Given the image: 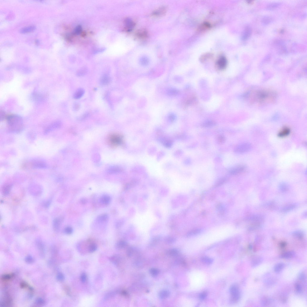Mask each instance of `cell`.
I'll return each mask as SVG.
<instances>
[{
    "label": "cell",
    "instance_id": "obj_32",
    "mask_svg": "<svg viewBox=\"0 0 307 307\" xmlns=\"http://www.w3.org/2000/svg\"><path fill=\"white\" fill-rule=\"evenodd\" d=\"M109 216L107 215L104 214L99 216L98 219V220L101 221H105L107 220Z\"/></svg>",
    "mask_w": 307,
    "mask_h": 307
},
{
    "label": "cell",
    "instance_id": "obj_19",
    "mask_svg": "<svg viewBox=\"0 0 307 307\" xmlns=\"http://www.w3.org/2000/svg\"><path fill=\"white\" fill-rule=\"evenodd\" d=\"M251 33V30L249 27L248 26L245 30L242 36L244 40H246L249 37Z\"/></svg>",
    "mask_w": 307,
    "mask_h": 307
},
{
    "label": "cell",
    "instance_id": "obj_36",
    "mask_svg": "<svg viewBox=\"0 0 307 307\" xmlns=\"http://www.w3.org/2000/svg\"><path fill=\"white\" fill-rule=\"evenodd\" d=\"M56 278L57 280L60 281H63L65 279L64 276L62 273H59L57 274Z\"/></svg>",
    "mask_w": 307,
    "mask_h": 307
},
{
    "label": "cell",
    "instance_id": "obj_18",
    "mask_svg": "<svg viewBox=\"0 0 307 307\" xmlns=\"http://www.w3.org/2000/svg\"><path fill=\"white\" fill-rule=\"evenodd\" d=\"M216 125V123L213 121L208 120L203 123L202 124V127L205 128H208L212 127Z\"/></svg>",
    "mask_w": 307,
    "mask_h": 307
},
{
    "label": "cell",
    "instance_id": "obj_4",
    "mask_svg": "<svg viewBox=\"0 0 307 307\" xmlns=\"http://www.w3.org/2000/svg\"><path fill=\"white\" fill-rule=\"evenodd\" d=\"M230 292L231 295L232 302H238L240 298V294L239 288L236 285H233L230 289Z\"/></svg>",
    "mask_w": 307,
    "mask_h": 307
},
{
    "label": "cell",
    "instance_id": "obj_50",
    "mask_svg": "<svg viewBox=\"0 0 307 307\" xmlns=\"http://www.w3.org/2000/svg\"><path fill=\"white\" fill-rule=\"evenodd\" d=\"M249 248L250 249H252V246H251V245H250V246H249Z\"/></svg>",
    "mask_w": 307,
    "mask_h": 307
},
{
    "label": "cell",
    "instance_id": "obj_25",
    "mask_svg": "<svg viewBox=\"0 0 307 307\" xmlns=\"http://www.w3.org/2000/svg\"><path fill=\"white\" fill-rule=\"evenodd\" d=\"M120 257L117 255H114L110 258V260L111 262L114 264L117 265L119 263L120 261Z\"/></svg>",
    "mask_w": 307,
    "mask_h": 307
},
{
    "label": "cell",
    "instance_id": "obj_1",
    "mask_svg": "<svg viewBox=\"0 0 307 307\" xmlns=\"http://www.w3.org/2000/svg\"><path fill=\"white\" fill-rule=\"evenodd\" d=\"M276 97V93L267 89H259L251 93L250 99L253 103L266 104L274 102Z\"/></svg>",
    "mask_w": 307,
    "mask_h": 307
},
{
    "label": "cell",
    "instance_id": "obj_16",
    "mask_svg": "<svg viewBox=\"0 0 307 307\" xmlns=\"http://www.w3.org/2000/svg\"><path fill=\"white\" fill-rule=\"evenodd\" d=\"M33 166L35 168H46V164L44 162L41 161H35L33 163Z\"/></svg>",
    "mask_w": 307,
    "mask_h": 307
},
{
    "label": "cell",
    "instance_id": "obj_37",
    "mask_svg": "<svg viewBox=\"0 0 307 307\" xmlns=\"http://www.w3.org/2000/svg\"><path fill=\"white\" fill-rule=\"evenodd\" d=\"M225 138L223 135L219 136L217 138V141L219 143H223L225 141Z\"/></svg>",
    "mask_w": 307,
    "mask_h": 307
},
{
    "label": "cell",
    "instance_id": "obj_26",
    "mask_svg": "<svg viewBox=\"0 0 307 307\" xmlns=\"http://www.w3.org/2000/svg\"><path fill=\"white\" fill-rule=\"evenodd\" d=\"M87 70L86 68L80 69L76 73V75L78 77H82L86 75L87 73Z\"/></svg>",
    "mask_w": 307,
    "mask_h": 307
},
{
    "label": "cell",
    "instance_id": "obj_8",
    "mask_svg": "<svg viewBox=\"0 0 307 307\" xmlns=\"http://www.w3.org/2000/svg\"><path fill=\"white\" fill-rule=\"evenodd\" d=\"M227 64V61L226 58L224 56L220 57L217 61V66L220 69L223 70L225 69L226 68Z\"/></svg>",
    "mask_w": 307,
    "mask_h": 307
},
{
    "label": "cell",
    "instance_id": "obj_30",
    "mask_svg": "<svg viewBox=\"0 0 307 307\" xmlns=\"http://www.w3.org/2000/svg\"><path fill=\"white\" fill-rule=\"evenodd\" d=\"M211 27L210 24L208 23H205L203 24L200 28V29L201 30H204L207 29Z\"/></svg>",
    "mask_w": 307,
    "mask_h": 307
},
{
    "label": "cell",
    "instance_id": "obj_13",
    "mask_svg": "<svg viewBox=\"0 0 307 307\" xmlns=\"http://www.w3.org/2000/svg\"><path fill=\"white\" fill-rule=\"evenodd\" d=\"M296 256V253L293 251H289L283 253L281 257L284 259H289L294 258Z\"/></svg>",
    "mask_w": 307,
    "mask_h": 307
},
{
    "label": "cell",
    "instance_id": "obj_47",
    "mask_svg": "<svg viewBox=\"0 0 307 307\" xmlns=\"http://www.w3.org/2000/svg\"><path fill=\"white\" fill-rule=\"evenodd\" d=\"M54 224V225H55V227L56 228L58 226L59 224V221L57 220H56Z\"/></svg>",
    "mask_w": 307,
    "mask_h": 307
},
{
    "label": "cell",
    "instance_id": "obj_23",
    "mask_svg": "<svg viewBox=\"0 0 307 307\" xmlns=\"http://www.w3.org/2000/svg\"><path fill=\"white\" fill-rule=\"evenodd\" d=\"M201 261L204 264L207 265H210L213 262V260L211 258L207 257H203L201 259Z\"/></svg>",
    "mask_w": 307,
    "mask_h": 307
},
{
    "label": "cell",
    "instance_id": "obj_9",
    "mask_svg": "<svg viewBox=\"0 0 307 307\" xmlns=\"http://www.w3.org/2000/svg\"><path fill=\"white\" fill-rule=\"evenodd\" d=\"M137 38L140 39H144L147 38L148 36V33L146 30L141 29L137 31L135 34Z\"/></svg>",
    "mask_w": 307,
    "mask_h": 307
},
{
    "label": "cell",
    "instance_id": "obj_7",
    "mask_svg": "<svg viewBox=\"0 0 307 307\" xmlns=\"http://www.w3.org/2000/svg\"><path fill=\"white\" fill-rule=\"evenodd\" d=\"M167 8L163 6L158 8L152 12V15L154 17H159L162 16L166 13L167 11Z\"/></svg>",
    "mask_w": 307,
    "mask_h": 307
},
{
    "label": "cell",
    "instance_id": "obj_42",
    "mask_svg": "<svg viewBox=\"0 0 307 307\" xmlns=\"http://www.w3.org/2000/svg\"><path fill=\"white\" fill-rule=\"evenodd\" d=\"M20 287L22 289H25V288H28L29 289L30 287L26 282H22L21 283Z\"/></svg>",
    "mask_w": 307,
    "mask_h": 307
},
{
    "label": "cell",
    "instance_id": "obj_38",
    "mask_svg": "<svg viewBox=\"0 0 307 307\" xmlns=\"http://www.w3.org/2000/svg\"><path fill=\"white\" fill-rule=\"evenodd\" d=\"M80 280L82 282H85L87 280V275L86 273L83 272L81 274L80 276Z\"/></svg>",
    "mask_w": 307,
    "mask_h": 307
},
{
    "label": "cell",
    "instance_id": "obj_43",
    "mask_svg": "<svg viewBox=\"0 0 307 307\" xmlns=\"http://www.w3.org/2000/svg\"><path fill=\"white\" fill-rule=\"evenodd\" d=\"M207 296V293L205 292H203L201 293L200 295V299L202 300H203L206 298Z\"/></svg>",
    "mask_w": 307,
    "mask_h": 307
},
{
    "label": "cell",
    "instance_id": "obj_24",
    "mask_svg": "<svg viewBox=\"0 0 307 307\" xmlns=\"http://www.w3.org/2000/svg\"><path fill=\"white\" fill-rule=\"evenodd\" d=\"M135 23L132 21L128 20L126 21V27L128 31H131L135 26Z\"/></svg>",
    "mask_w": 307,
    "mask_h": 307
},
{
    "label": "cell",
    "instance_id": "obj_27",
    "mask_svg": "<svg viewBox=\"0 0 307 307\" xmlns=\"http://www.w3.org/2000/svg\"><path fill=\"white\" fill-rule=\"evenodd\" d=\"M126 245V243L125 242L123 241H119L116 244V247L117 249H121L125 247Z\"/></svg>",
    "mask_w": 307,
    "mask_h": 307
},
{
    "label": "cell",
    "instance_id": "obj_21",
    "mask_svg": "<svg viewBox=\"0 0 307 307\" xmlns=\"http://www.w3.org/2000/svg\"><path fill=\"white\" fill-rule=\"evenodd\" d=\"M170 295V292L168 291L163 290L160 292L159 296L161 299H165L167 298Z\"/></svg>",
    "mask_w": 307,
    "mask_h": 307
},
{
    "label": "cell",
    "instance_id": "obj_14",
    "mask_svg": "<svg viewBox=\"0 0 307 307\" xmlns=\"http://www.w3.org/2000/svg\"><path fill=\"white\" fill-rule=\"evenodd\" d=\"M36 29L35 26H31L26 27L21 29L20 32L21 33L23 34L30 33V32H33L36 30Z\"/></svg>",
    "mask_w": 307,
    "mask_h": 307
},
{
    "label": "cell",
    "instance_id": "obj_2",
    "mask_svg": "<svg viewBox=\"0 0 307 307\" xmlns=\"http://www.w3.org/2000/svg\"><path fill=\"white\" fill-rule=\"evenodd\" d=\"M9 127L14 132H19L23 128V122L20 117L16 115H11L7 118Z\"/></svg>",
    "mask_w": 307,
    "mask_h": 307
},
{
    "label": "cell",
    "instance_id": "obj_44",
    "mask_svg": "<svg viewBox=\"0 0 307 307\" xmlns=\"http://www.w3.org/2000/svg\"><path fill=\"white\" fill-rule=\"evenodd\" d=\"M80 104L78 103H76L73 107V109L75 111H78L80 109Z\"/></svg>",
    "mask_w": 307,
    "mask_h": 307
},
{
    "label": "cell",
    "instance_id": "obj_10",
    "mask_svg": "<svg viewBox=\"0 0 307 307\" xmlns=\"http://www.w3.org/2000/svg\"><path fill=\"white\" fill-rule=\"evenodd\" d=\"M111 78L109 76L105 74L102 76L100 80V83L102 86L107 85L111 82Z\"/></svg>",
    "mask_w": 307,
    "mask_h": 307
},
{
    "label": "cell",
    "instance_id": "obj_5",
    "mask_svg": "<svg viewBox=\"0 0 307 307\" xmlns=\"http://www.w3.org/2000/svg\"><path fill=\"white\" fill-rule=\"evenodd\" d=\"M109 143L113 146H115L119 144L121 141L120 137L117 135L113 134L110 135L108 139Z\"/></svg>",
    "mask_w": 307,
    "mask_h": 307
},
{
    "label": "cell",
    "instance_id": "obj_6",
    "mask_svg": "<svg viewBox=\"0 0 307 307\" xmlns=\"http://www.w3.org/2000/svg\"><path fill=\"white\" fill-rule=\"evenodd\" d=\"M246 168V167L244 165L237 166L230 170L229 173L233 175H238L243 172Z\"/></svg>",
    "mask_w": 307,
    "mask_h": 307
},
{
    "label": "cell",
    "instance_id": "obj_20",
    "mask_svg": "<svg viewBox=\"0 0 307 307\" xmlns=\"http://www.w3.org/2000/svg\"><path fill=\"white\" fill-rule=\"evenodd\" d=\"M111 199L110 196L105 195L101 197V201L103 204L107 205L111 202Z\"/></svg>",
    "mask_w": 307,
    "mask_h": 307
},
{
    "label": "cell",
    "instance_id": "obj_46",
    "mask_svg": "<svg viewBox=\"0 0 307 307\" xmlns=\"http://www.w3.org/2000/svg\"><path fill=\"white\" fill-rule=\"evenodd\" d=\"M81 27L78 26L75 32L77 34H78V33H79L81 32Z\"/></svg>",
    "mask_w": 307,
    "mask_h": 307
},
{
    "label": "cell",
    "instance_id": "obj_28",
    "mask_svg": "<svg viewBox=\"0 0 307 307\" xmlns=\"http://www.w3.org/2000/svg\"><path fill=\"white\" fill-rule=\"evenodd\" d=\"M97 246L95 244L93 243L91 244L89 248V251L90 253H92L95 251L97 249Z\"/></svg>",
    "mask_w": 307,
    "mask_h": 307
},
{
    "label": "cell",
    "instance_id": "obj_34",
    "mask_svg": "<svg viewBox=\"0 0 307 307\" xmlns=\"http://www.w3.org/2000/svg\"><path fill=\"white\" fill-rule=\"evenodd\" d=\"M279 5V4L278 3H273L268 5L267 8L269 9H274L278 6Z\"/></svg>",
    "mask_w": 307,
    "mask_h": 307
},
{
    "label": "cell",
    "instance_id": "obj_41",
    "mask_svg": "<svg viewBox=\"0 0 307 307\" xmlns=\"http://www.w3.org/2000/svg\"><path fill=\"white\" fill-rule=\"evenodd\" d=\"M296 290L297 292L301 293L302 291V287L300 284L299 283H296L295 285Z\"/></svg>",
    "mask_w": 307,
    "mask_h": 307
},
{
    "label": "cell",
    "instance_id": "obj_15",
    "mask_svg": "<svg viewBox=\"0 0 307 307\" xmlns=\"http://www.w3.org/2000/svg\"><path fill=\"white\" fill-rule=\"evenodd\" d=\"M263 259L260 256L256 257L254 258V259L252 260L251 265L252 267H256L258 266L261 263Z\"/></svg>",
    "mask_w": 307,
    "mask_h": 307
},
{
    "label": "cell",
    "instance_id": "obj_22",
    "mask_svg": "<svg viewBox=\"0 0 307 307\" xmlns=\"http://www.w3.org/2000/svg\"><path fill=\"white\" fill-rule=\"evenodd\" d=\"M14 276V274H5L2 276L1 277V280L4 281H9L13 278Z\"/></svg>",
    "mask_w": 307,
    "mask_h": 307
},
{
    "label": "cell",
    "instance_id": "obj_3",
    "mask_svg": "<svg viewBox=\"0 0 307 307\" xmlns=\"http://www.w3.org/2000/svg\"><path fill=\"white\" fill-rule=\"evenodd\" d=\"M252 145L248 143H244L237 145L235 148L234 152L236 153L242 154L249 152L251 149Z\"/></svg>",
    "mask_w": 307,
    "mask_h": 307
},
{
    "label": "cell",
    "instance_id": "obj_12",
    "mask_svg": "<svg viewBox=\"0 0 307 307\" xmlns=\"http://www.w3.org/2000/svg\"><path fill=\"white\" fill-rule=\"evenodd\" d=\"M85 90L82 88H79L75 92L73 95V97L76 99L81 98L85 93Z\"/></svg>",
    "mask_w": 307,
    "mask_h": 307
},
{
    "label": "cell",
    "instance_id": "obj_40",
    "mask_svg": "<svg viewBox=\"0 0 307 307\" xmlns=\"http://www.w3.org/2000/svg\"><path fill=\"white\" fill-rule=\"evenodd\" d=\"M73 229L70 227H67L65 229V231L67 234H71L72 233Z\"/></svg>",
    "mask_w": 307,
    "mask_h": 307
},
{
    "label": "cell",
    "instance_id": "obj_31",
    "mask_svg": "<svg viewBox=\"0 0 307 307\" xmlns=\"http://www.w3.org/2000/svg\"><path fill=\"white\" fill-rule=\"evenodd\" d=\"M179 253L178 251L175 249L170 250L168 251V254L171 256H175L177 255Z\"/></svg>",
    "mask_w": 307,
    "mask_h": 307
},
{
    "label": "cell",
    "instance_id": "obj_39",
    "mask_svg": "<svg viewBox=\"0 0 307 307\" xmlns=\"http://www.w3.org/2000/svg\"><path fill=\"white\" fill-rule=\"evenodd\" d=\"M25 260V261L28 264H32L34 261L33 258L30 256L26 257Z\"/></svg>",
    "mask_w": 307,
    "mask_h": 307
},
{
    "label": "cell",
    "instance_id": "obj_49",
    "mask_svg": "<svg viewBox=\"0 0 307 307\" xmlns=\"http://www.w3.org/2000/svg\"><path fill=\"white\" fill-rule=\"evenodd\" d=\"M121 293L122 295H124V296H126V295H127V292L126 291H122Z\"/></svg>",
    "mask_w": 307,
    "mask_h": 307
},
{
    "label": "cell",
    "instance_id": "obj_45",
    "mask_svg": "<svg viewBox=\"0 0 307 307\" xmlns=\"http://www.w3.org/2000/svg\"><path fill=\"white\" fill-rule=\"evenodd\" d=\"M299 278L301 281H304L306 279L305 274H304V273H301L299 276Z\"/></svg>",
    "mask_w": 307,
    "mask_h": 307
},
{
    "label": "cell",
    "instance_id": "obj_48",
    "mask_svg": "<svg viewBox=\"0 0 307 307\" xmlns=\"http://www.w3.org/2000/svg\"><path fill=\"white\" fill-rule=\"evenodd\" d=\"M286 245H287V244L285 242H282L280 244V246L282 248L285 247L286 246Z\"/></svg>",
    "mask_w": 307,
    "mask_h": 307
},
{
    "label": "cell",
    "instance_id": "obj_11",
    "mask_svg": "<svg viewBox=\"0 0 307 307\" xmlns=\"http://www.w3.org/2000/svg\"><path fill=\"white\" fill-rule=\"evenodd\" d=\"M290 130L289 128H284L278 133V136L280 138H283L289 135L290 133Z\"/></svg>",
    "mask_w": 307,
    "mask_h": 307
},
{
    "label": "cell",
    "instance_id": "obj_29",
    "mask_svg": "<svg viewBox=\"0 0 307 307\" xmlns=\"http://www.w3.org/2000/svg\"><path fill=\"white\" fill-rule=\"evenodd\" d=\"M271 20L272 19L270 17H264L262 20L263 24L264 25H267L271 22Z\"/></svg>",
    "mask_w": 307,
    "mask_h": 307
},
{
    "label": "cell",
    "instance_id": "obj_17",
    "mask_svg": "<svg viewBox=\"0 0 307 307\" xmlns=\"http://www.w3.org/2000/svg\"><path fill=\"white\" fill-rule=\"evenodd\" d=\"M285 267L284 263L282 262H280L276 264L274 267V271L276 273L280 272Z\"/></svg>",
    "mask_w": 307,
    "mask_h": 307
},
{
    "label": "cell",
    "instance_id": "obj_35",
    "mask_svg": "<svg viewBox=\"0 0 307 307\" xmlns=\"http://www.w3.org/2000/svg\"><path fill=\"white\" fill-rule=\"evenodd\" d=\"M45 301L41 298H37L36 301V303L38 305H43L45 304Z\"/></svg>",
    "mask_w": 307,
    "mask_h": 307
},
{
    "label": "cell",
    "instance_id": "obj_33",
    "mask_svg": "<svg viewBox=\"0 0 307 307\" xmlns=\"http://www.w3.org/2000/svg\"><path fill=\"white\" fill-rule=\"evenodd\" d=\"M150 272L153 276H156L159 273V271L156 268H152L150 270Z\"/></svg>",
    "mask_w": 307,
    "mask_h": 307
}]
</instances>
